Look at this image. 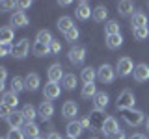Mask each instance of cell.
Instances as JSON below:
<instances>
[{
  "label": "cell",
  "instance_id": "obj_26",
  "mask_svg": "<svg viewBox=\"0 0 149 139\" xmlns=\"http://www.w3.org/2000/svg\"><path fill=\"white\" fill-rule=\"evenodd\" d=\"M56 26H58V30H60V32H63V35H65V34H67V32L73 28V21H71V17H60V19H58V22H56Z\"/></svg>",
  "mask_w": 149,
  "mask_h": 139
},
{
  "label": "cell",
  "instance_id": "obj_35",
  "mask_svg": "<svg viewBox=\"0 0 149 139\" xmlns=\"http://www.w3.org/2000/svg\"><path fill=\"white\" fill-rule=\"evenodd\" d=\"M132 35H134V39L136 41H143V39H147L149 37V28H132Z\"/></svg>",
  "mask_w": 149,
  "mask_h": 139
},
{
  "label": "cell",
  "instance_id": "obj_28",
  "mask_svg": "<svg viewBox=\"0 0 149 139\" xmlns=\"http://www.w3.org/2000/svg\"><path fill=\"white\" fill-rule=\"evenodd\" d=\"M80 95H82V98H86V100H88V98H95V95H97V87H95V83H84Z\"/></svg>",
  "mask_w": 149,
  "mask_h": 139
},
{
  "label": "cell",
  "instance_id": "obj_34",
  "mask_svg": "<svg viewBox=\"0 0 149 139\" xmlns=\"http://www.w3.org/2000/svg\"><path fill=\"white\" fill-rule=\"evenodd\" d=\"M104 34H106V37L108 35H118L119 34V24L116 21H108L104 24Z\"/></svg>",
  "mask_w": 149,
  "mask_h": 139
},
{
  "label": "cell",
  "instance_id": "obj_49",
  "mask_svg": "<svg viewBox=\"0 0 149 139\" xmlns=\"http://www.w3.org/2000/svg\"><path fill=\"white\" fill-rule=\"evenodd\" d=\"M69 4H71V2H69V0H62V2H60V6H62V8H67Z\"/></svg>",
  "mask_w": 149,
  "mask_h": 139
},
{
  "label": "cell",
  "instance_id": "obj_20",
  "mask_svg": "<svg viewBox=\"0 0 149 139\" xmlns=\"http://www.w3.org/2000/svg\"><path fill=\"white\" fill-rule=\"evenodd\" d=\"M22 132H24V136L28 139H37L39 137V126H37L36 122H26L24 126H22Z\"/></svg>",
  "mask_w": 149,
  "mask_h": 139
},
{
  "label": "cell",
  "instance_id": "obj_50",
  "mask_svg": "<svg viewBox=\"0 0 149 139\" xmlns=\"http://www.w3.org/2000/svg\"><path fill=\"white\" fill-rule=\"evenodd\" d=\"M146 128H147V130H149V119H147V120H146Z\"/></svg>",
  "mask_w": 149,
  "mask_h": 139
},
{
  "label": "cell",
  "instance_id": "obj_13",
  "mask_svg": "<svg viewBox=\"0 0 149 139\" xmlns=\"http://www.w3.org/2000/svg\"><path fill=\"white\" fill-rule=\"evenodd\" d=\"M118 132H119L118 120H116L114 117H108V119H106V122H104V128H102V133H104L106 137H112L114 133H118Z\"/></svg>",
  "mask_w": 149,
  "mask_h": 139
},
{
  "label": "cell",
  "instance_id": "obj_36",
  "mask_svg": "<svg viewBox=\"0 0 149 139\" xmlns=\"http://www.w3.org/2000/svg\"><path fill=\"white\" fill-rule=\"evenodd\" d=\"M62 85L65 89H74V85H77V76H74V74H65L63 80H62Z\"/></svg>",
  "mask_w": 149,
  "mask_h": 139
},
{
  "label": "cell",
  "instance_id": "obj_4",
  "mask_svg": "<svg viewBox=\"0 0 149 139\" xmlns=\"http://www.w3.org/2000/svg\"><path fill=\"white\" fill-rule=\"evenodd\" d=\"M114 76H116V71H114V67L108 63H102L99 69H97V78L102 82V83H110V82H114Z\"/></svg>",
  "mask_w": 149,
  "mask_h": 139
},
{
  "label": "cell",
  "instance_id": "obj_45",
  "mask_svg": "<svg viewBox=\"0 0 149 139\" xmlns=\"http://www.w3.org/2000/svg\"><path fill=\"white\" fill-rule=\"evenodd\" d=\"M108 139H127V136H125V133L119 130L118 133H114V136H112V137H108Z\"/></svg>",
  "mask_w": 149,
  "mask_h": 139
},
{
  "label": "cell",
  "instance_id": "obj_22",
  "mask_svg": "<svg viewBox=\"0 0 149 139\" xmlns=\"http://www.w3.org/2000/svg\"><path fill=\"white\" fill-rule=\"evenodd\" d=\"M130 22H132V28H146L147 26V15L142 13V11H138L130 17Z\"/></svg>",
  "mask_w": 149,
  "mask_h": 139
},
{
  "label": "cell",
  "instance_id": "obj_19",
  "mask_svg": "<svg viewBox=\"0 0 149 139\" xmlns=\"http://www.w3.org/2000/svg\"><path fill=\"white\" fill-rule=\"evenodd\" d=\"M2 104H4V106H8V108H11L13 111H15L17 104H19L17 93H13V91H9V93H4V95H2Z\"/></svg>",
  "mask_w": 149,
  "mask_h": 139
},
{
  "label": "cell",
  "instance_id": "obj_14",
  "mask_svg": "<svg viewBox=\"0 0 149 139\" xmlns=\"http://www.w3.org/2000/svg\"><path fill=\"white\" fill-rule=\"evenodd\" d=\"M77 17L80 19V21H88L90 17H93L90 2H80V4H78V6H77Z\"/></svg>",
  "mask_w": 149,
  "mask_h": 139
},
{
  "label": "cell",
  "instance_id": "obj_3",
  "mask_svg": "<svg viewBox=\"0 0 149 139\" xmlns=\"http://www.w3.org/2000/svg\"><path fill=\"white\" fill-rule=\"evenodd\" d=\"M90 124H91V128L93 130H97V132H102V128H104V122H106V119L108 117H104V113H102L101 109H93L90 115Z\"/></svg>",
  "mask_w": 149,
  "mask_h": 139
},
{
  "label": "cell",
  "instance_id": "obj_16",
  "mask_svg": "<svg viewBox=\"0 0 149 139\" xmlns=\"http://www.w3.org/2000/svg\"><path fill=\"white\" fill-rule=\"evenodd\" d=\"M67 136H69V139H77L78 136L82 133V124H80V120H71V122L67 124Z\"/></svg>",
  "mask_w": 149,
  "mask_h": 139
},
{
  "label": "cell",
  "instance_id": "obj_41",
  "mask_svg": "<svg viewBox=\"0 0 149 139\" xmlns=\"http://www.w3.org/2000/svg\"><path fill=\"white\" fill-rule=\"evenodd\" d=\"M13 54V46L11 45H0V56H8Z\"/></svg>",
  "mask_w": 149,
  "mask_h": 139
},
{
  "label": "cell",
  "instance_id": "obj_33",
  "mask_svg": "<svg viewBox=\"0 0 149 139\" xmlns=\"http://www.w3.org/2000/svg\"><path fill=\"white\" fill-rule=\"evenodd\" d=\"M22 89H26V83L21 76H13L11 78V91L13 93H21Z\"/></svg>",
  "mask_w": 149,
  "mask_h": 139
},
{
  "label": "cell",
  "instance_id": "obj_9",
  "mask_svg": "<svg viewBox=\"0 0 149 139\" xmlns=\"http://www.w3.org/2000/svg\"><path fill=\"white\" fill-rule=\"evenodd\" d=\"M60 93H62V89H60V85L58 83H54V82H49L45 85V89H43V96L47 100H56L60 96Z\"/></svg>",
  "mask_w": 149,
  "mask_h": 139
},
{
  "label": "cell",
  "instance_id": "obj_47",
  "mask_svg": "<svg viewBox=\"0 0 149 139\" xmlns=\"http://www.w3.org/2000/svg\"><path fill=\"white\" fill-rule=\"evenodd\" d=\"M47 139H63V137L60 136V133H56V132H50V133H49V137H47Z\"/></svg>",
  "mask_w": 149,
  "mask_h": 139
},
{
  "label": "cell",
  "instance_id": "obj_10",
  "mask_svg": "<svg viewBox=\"0 0 149 139\" xmlns=\"http://www.w3.org/2000/svg\"><path fill=\"white\" fill-rule=\"evenodd\" d=\"M134 80L136 82H147L149 80V65H146V63H138L136 65V69H134Z\"/></svg>",
  "mask_w": 149,
  "mask_h": 139
},
{
  "label": "cell",
  "instance_id": "obj_24",
  "mask_svg": "<svg viewBox=\"0 0 149 139\" xmlns=\"http://www.w3.org/2000/svg\"><path fill=\"white\" fill-rule=\"evenodd\" d=\"M80 78H82L84 83H93L95 78H97V71L93 67H84L82 72H80Z\"/></svg>",
  "mask_w": 149,
  "mask_h": 139
},
{
  "label": "cell",
  "instance_id": "obj_46",
  "mask_svg": "<svg viewBox=\"0 0 149 139\" xmlns=\"http://www.w3.org/2000/svg\"><path fill=\"white\" fill-rule=\"evenodd\" d=\"M80 124H82V128L91 126V124H90V117H84V119H80Z\"/></svg>",
  "mask_w": 149,
  "mask_h": 139
},
{
  "label": "cell",
  "instance_id": "obj_42",
  "mask_svg": "<svg viewBox=\"0 0 149 139\" xmlns=\"http://www.w3.org/2000/svg\"><path fill=\"white\" fill-rule=\"evenodd\" d=\"M6 78H8L6 67H0V83H6Z\"/></svg>",
  "mask_w": 149,
  "mask_h": 139
},
{
  "label": "cell",
  "instance_id": "obj_48",
  "mask_svg": "<svg viewBox=\"0 0 149 139\" xmlns=\"http://www.w3.org/2000/svg\"><path fill=\"white\" fill-rule=\"evenodd\" d=\"M129 139H147L146 136H142V133H134V136H130Z\"/></svg>",
  "mask_w": 149,
  "mask_h": 139
},
{
  "label": "cell",
  "instance_id": "obj_12",
  "mask_svg": "<svg viewBox=\"0 0 149 139\" xmlns=\"http://www.w3.org/2000/svg\"><path fill=\"white\" fill-rule=\"evenodd\" d=\"M28 17L24 15L22 11H15L11 15V19H9V24L11 26H15V28H24V26H28Z\"/></svg>",
  "mask_w": 149,
  "mask_h": 139
},
{
  "label": "cell",
  "instance_id": "obj_39",
  "mask_svg": "<svg viewBox=\"0 0 149 139\" xmlns=\"http://www.w3.org/2000/svg\"><path fill=\"white\" fill-rule=\"evenodd\" d=\"M13 113V109L11 108H8V106H0V117H4V119H6L8 120V117H9V115H11Z\"/></svg>",
  "mask_w": 149,
  "mask_h": 139
},
{
  "label": "cell",
  "instance_id": "obj_40",
  "mask_svg": "<svg viewBox=\"0 0 149 139\" xmlns=\"http://www.w3.org/2000/svg\"><path fill=\"white\" fill-rule=\"evenodd\" d=\"M60 50H62V45H60V41H52L50 43V54H60Z\"/></svg>",
  "mask_w": 149,
  "mask_h": 139
},
{
  "label": "cell",
  "instance_id": "obj_8",
  "mask_svg": "<svg viewBox=\"0 0 149 139\" xmlns=\"http://www.w3.org/2000/svg\"><path fill=\"white\" fill-rule=\"evenodd\" d=\"M28 50H30V43H28V39H21V41H17V43L13 45V56L19 58V59L26 58Z\"/></svg>",
  "mask_w": 149,
  "mask_h": 139
},
{
  "label": "cell",
  "instance_id": "obj_29",
  "mask_svg": "<svg viewBox=\"0 0 149 139\" xmlns=\"http://www.w3.org/2000/svg\"><path fill=\"white\" fill-rule=\"evenodd\" d=\"M121 45H123V37H121V34H118V35H108V37H106V46H108L110 50L119 48Z\"/></svg>",
  "mask_w": 149,
  "mask_h": 139
},
{
  "label": "cell",
  "instance_id": "obj_17",
  "mask_svg": "<svg viewBox=\"0 0 149 139\" xmlns=\"http://www.w3.org/2000/svg\"><path fill=\"white\" fill-rule=\"evenodd\" d=\"M77 113H78V106L74 104L73 100H67V102L62 106V115H63L65 119H73Z\"/></svg>",
  "mask_w": 149,
  "mask_h": 139
},
{
  "label": "cell",
  "instance_id": "obj_37",
  "mask_svg": "<svg viewBox=\"0 0 149 139\" xmlns=\"http://www.w3.org/2000/svg\"><path fill=\"white\" fill-rule=\"evenodd\" d=\"M24 132H22L21 128H11L9 130V133H8V139H24Z\"/></svg>",
  "mask_w": 149,
  "mask_h": 139
},
{
  "label": "cell",
  "instance_id": "obj_21",
  "mask_svg": "<svg viewBox=\"0 0 149 139\" xmlns=\"http://www.w3.org/2000/svg\"><path fill=\"white\" fill-rule=\"evenodd\" d=\"M118 11H119L123 17H132V15H134V4L129 2V0H123V2L118 4Z\"/></svg>",
  "mask_w": 149,
  "mask_h": 139
},
{
  "label": "cell",
  "instance_id": "obj_51",
  "mask_svg": "<svg viewBox=\"0 0 149 139\" xmlns=\"http://www.w3.org/2000/svg\"><path fill=\"white\" fill-rule=\"evenodd\" d=\"M2 139H8V137H2Z\"/></svg>",
  "mask_w": 149,
  "mask_h": 139
},
{
  "label": "cell",
  "instance_id": "obj_2",
  "mask_svg": "<svg viewBox=\"0 0 149 139\" xmlns=\"http://www.w3.org/2000/svg\"><path fill=\"white\" fill-rule=\"evenodd\" d=\"M123 120L129 126H140L143 122V113L140 109H127L123 111Z\"/></svg>",
  "mask_w": 149,
  "mask_h": 139
},
{
  "label": "cell",
  "instance_id": "obj_38",
  "mask_svg": "<svg viewBox=\"0 0 149 139\" xmlns=\"http://www.w3.org/2000/svg\"><path fill=\"white\" fill-rule=\"evenodd\" d=\"M78 35H80V32H78V28H71V30L67 32V34H65V39L69 41V43H73V41H77L78 39Z\"/></svg>",
  "mask_w": 149,
  "mask_h": 139
},
{
  "label": "cell",
  "instance_id": "obj_31",
  "mask_svg": "<svg viewBox=\"0 0 149 139\" xmlns=\"http://www.w3.org/2000/svg\"><path fill=\"white\" fill-rule=\"evenodd\" d=\"M22 115H24V119L28 120V122H34V119H36L39 113H37V109H36L32 104H26L24 108H22Z\"/></svg>",
  "mask_w": 149,
  "mask_h": 139
},
{
  "label": "cell",
  "instance_id": "obj_44",
  "mask_svg": "<svg viewBox=\"0 0 149 139\" xmlns=\"http://www.w3.org/2000/svg\"><path fill=\"white\" fill-rule=\"evenodd\" d=\"M17 6L21 8V9H26V8L32 6V2H30V0H21V2H17Z\"/></svg>",
  "mask_w": 149,
  "mask_h": 139
},
{
  "label": "cell",
  "instance_id": "obj_43",
  "mask_svg": "<svg viewBox=\"0 0 149 139\" xmlns=\"http://www.w3.org/2000/svg\"><path fill=\"white\" fill-rule=\"evenodd\" d=\"M15 6H17V2H0V8L2 9H11Z\"/></svg>",
  "mask_w": 149,
  "mask_h": 139
},
{
  "label": "cell",
  "instance_id": "obj_53",
  "mask_svg": "<svg viewBox=\"0 0 149 139\" xmlns=\"http://www.w3.org/2000/svg\"><path fill=\"white\" fill-rule=\"evenodd\" d=\"M37 139H41V137H37Z\"/></svg>",
  "mask_w": 149,
  "mask_h": 139
},
{
  "label": "cell",
  "instance_id": "obj_32",
  "mask_svg": "<svg viewBox=\"0 0 149 139\" xmlns=\"http://www.w3.org/2000/svg\"><path fill=\"white\" fill-rule=\"evenodd\" d=\"M36 41H37V43H43V45H50L54 39H52V34H50L49 30H41V32H37Z\"/></svg>",
  "mask_w": 149,
  "mask_h": 139
},
{
  "label": "cell",
  "instance_id": "obj_25",
  "mask_svg": "<svg viewBox=\"0 0 149 139\" xmlns=\"http://www.w3.org/2000/svg\"><path fill=\"white\" fill-rule=\"evenodd\" d=\"M24 83H26V89H30V91H36L37 87H39V74H36V72H30L28 76L24 78Z\"/></svg>",
  "mask_w": 149,
  "mask_h": 139
},
{
  "label": "cell",
  "instance_id": "obj_30",
  "mask_svg": "<svg viewBox=\"0 0 149 139\" xmlns=\"http://www.w3.org/2000/svg\"><path fill=\"white\" fill-rule=\"evenodd\" d=\"M106 15H108V9H106L104 6H97L95 9H93V21L95 22H104Z\"/></svg>",
  "mask_w": 149,
  "mask_h": 139
},
{
  "label": "cell",
  "instance_id": "obj_52",
  "mask_svg": "<svg viewBox=\"0 0 149 139\" xmlns=\"http://www.w3.org/2000/svg\"><path fill=\"white\" fill-rule=\"evenodd\" d=\"M91 139H97V137H91Z\"/></svg>",
  "mask_w": 149,
  "mask_h": 139
},
{
  "label": "cell",
  "instance_id": "obj_1",
  "mask_svg": "<svg viewBox=\"0 0 149 139\" xmlns=\"http://www.w3.org/2000/svg\"><path fill=\"white\" fill-rule=\"evenodd\" d=\"M134 102H136V98H134V93L130 89H123L118 95V102H116V108L121 109V111H127V109H134Z\"/></svg>",
  "mask_w": 149,
  "mask_h": 139
},
{
  "label": "cell",
  "instance_id": "obj_18",
  "mask_svg": "<svg viewBox=\"0 0 149 139\" xmlns=\"http://www.w3.org/2000/svg\"><path fill=\"white\" fill-rule=\"evenodd\" d=\"M15 37V32H13L11 26H4L0 28V45H9Z\"/></svg>",
  "mask_w": 149,
  "mask_h": 139
},
{
  "label": "cell",
  "instance_id": "obj_11",
  "mask_svg": "<svg viewBox=\"0 0 149 139\" xmlns=\"http://www.w3.org/2000/svg\"><path fill=\"white\" fill-rule=\"evenodd\" d=\"M37 113H39V117L43 119V120H49V119L54 115V106H52V102H50V100L41 102V106H39V109H37Z\"/></svg>",
  "mask_w": 149,
  "mask_h": 139
},
{
  "label": "cell",
  "instance_id": "obj_6",
  "mask_svg": "<svg viewBox=\"0 0 149 139\" xmlns=\"http://www.w3.org/2000/svg\"><path fill=\"white\" fill-rule=\"evenodd\" d=\"M134 63H132V59L130 58H121L118 65H116V72L119 74V76H129L130 72H134Z\"/></svg>",
  "mask_w": 149,
  "mask_h": 139
},
{
  "label": "cell",
  "instance_id": "obj_7",
  "mask_svg": "<svg viewBox=\"0 0 149 139\" xmlns=\"http://www.w3.org/2000/svg\"><path fill=\"white\" fill-rule=\"evenodd\" d=\"M49 82H54V83H60V80H63V69H62V65L60 63H52L49 67Z\"/></svg>",
  "mask_w": 149,
  "mask_h": 139
},
{
  "label": "cell",
  "instance_id": "obj_23",
  "mask_svg": "<svg viewBox=\"0 0 149 139\" xmlns=\"http://www.w3.org/2000/svg\"><path fill=\"white\" fill-rule=\"evenodd\" d=\"M32 52H34V56H37V58H45V56L50 54V45H43V43H34V46H32Z\"/></svg>",
  "mask_w": 149,
  "mask_h": 139
},
{
  "label": "cell",
  "instance_id": "obj_27",
  "mask_svg": "<svg viewBox=\"0 0 149 139\" xmlns=\"http://www.w3.org/2000/svg\"><path fill=\"white\" fill-rule=\"evenodd\" d=\"M93 102H95V109H101V111H102L106 106H108V95H106L104 91L97 93V95H95V100H93Z\"/></svg>",
  "mask_w": 149,
  "mask_h": 139
},
{
  "label": "cell",
  "instance_id": "obj_15",
  "mask_svg": "<svg viewBox=\"0 0 149 139\" xmlns=\"http://www.w3.org/2000/svg\"><path fill=\"white\" fill-rule=\"evenodd\" d=\"M24 115H22V111H13V113L11 115H9V117H8V124H9V126H11V128H21L22 126V124H24Z\"/></svg>",
  "mask_w": 149,
  "mask_h": 139
},
{
  "label": "cell",
  "instance_id": "obj_5",
  "mask_svg": "<svg viewBox=\"0 0 149 139\" xmlns=\"http://www.w3.org/2000/svg\"><path fill=\"white\" fill-rule=\"evenodd\" d=\"M69 61H71L73 65H82L84 63V59H86V48L80 45H77V46H73L71 50H69Z\"/></svg>",
  "mask_w": 149,
  "mask_h": 139
}]
</instances>
